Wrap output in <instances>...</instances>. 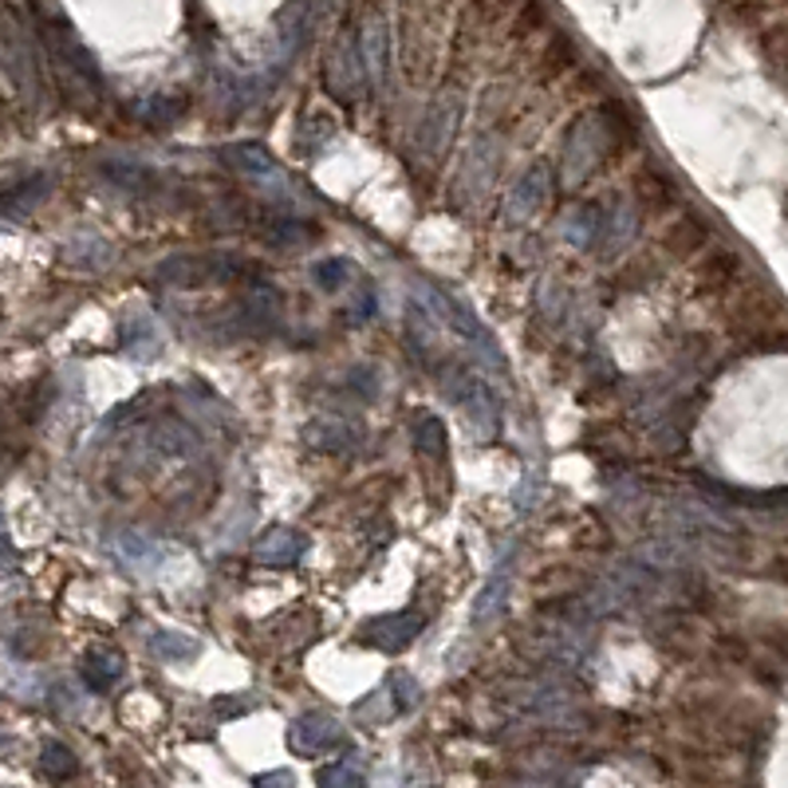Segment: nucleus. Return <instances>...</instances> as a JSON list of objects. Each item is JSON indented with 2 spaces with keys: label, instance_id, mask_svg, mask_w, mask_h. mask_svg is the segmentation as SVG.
<instances>
[{
  "label": "nucleus",
  "instance_id": "nucleus-1",
  "mask_svg": "<svg viewBox=\"0 0 788 788\" xmlns=\"http://www.w3.org/2000/svg\"><path fill=\"white\" fill-rule=\"evenodd\" d=\"M446 390H450V399L458 402L461 410H466L469 426H473L481 438H493L497 430V399L493 390L486 387V382L477 379V375L469 371H450V379H446Z\"/></svg>",
  "mask_w": 788,
  "mask_h": 788
},
{
  "label": "nucleus",
  "instance_id": "nucleus-2",
  "mask_svg": "<svg viewBox=\"0 0 788 788\" xmlns=\"http://www.w3.org/2000/svg\"><path fill=\"white\" fill-rule=\"evenodd\" d=\"M241 265L226 257H170L166 265H158V280L173 288H206L221 285V280L237 277Z\"/></svg>",
  "mask_w": 788,
  "mask_h": 788
},
{
  "label": "nucleus",
  "instance_id": "nucleus-3",
  "mask_svg": "<svg viewBox=\"0 0 788 788\" xmlns=\"http://www.w3.org/2000/svg\"><path fill=\"white\" fill-rule=\"evenodd\" d=\"M303 552H308V540H303L296 529H285V525L269 529L257 540V548H252L257 563H265V568H292Z\"/></svg>",
  "mask_w": 788,
  "mask_h": 788
},
{
  "label": "nucleus",
  "instance_id": "nucleus-4",
  "mask_svg": "<svg viewBox=\"0 0 788 788\" xmlns=\"http://www.w3.org/2000/svg\"><path fill=\"white\" fill-rule=\"evenodd\" d=\"M422 624L426 619L415 616V611H399V616H387V619L367 624L363 639L371 642V647H382V650H402V647H410V642L418 639Z\"/></svg>",
  "mask_w": 788,
  "mask_h": 788
},
{
  "label": "nucleus",
  "instance_id": "nucleus-5",
  "mask_svg": "<svg viewBox=\"0 0 788 788\" xmlns=\"http://www.w3.org/2000/svg\"><path fill=\"white\" fill-rule=\"evenodd\" d=\"M545 198H548V170L545 166H532V170L517 182V190L509 193L505 217H509L512 226H520V221H529V217L545 206Z\"/></svg>",
  "mask_w": 788,
  "mask_h": 788
},
{
  "label": "nucleus",
  "instance_id": "nucleus-6",
  "mask_svg": "<svg viewBox=\"0 0 788 788\" xmlns=\"http://www.w3.org/2000/svg\"><path fill=\"white\" fill-rule=\"evenodd\" d=\"M122 351L139 363H150V359L162 356V336H158V323L150 316L134 312L122 320Z\"/></svg>",
  "mask_w": 788,
  "mask_h": 788
},
{
  "label": "nucleus",
  "instance_id": "nucleus-7",
  "mask_svg": "<svg viewBox=\"0 0 788 788\" xmlns=\"http://www.w3.org/2000/svg\"><path fill=\"white\" fill-rule=\"evenodd\" d=\"M288 741H292L300 754H320V749L339 746V721L328 718V714H308V718H300L292 726Z\"/></svg>",
  "mask_w": 788,
  "mask_h": 788
},
{
  "label": "nucleus",
  "instance_id": "nucleus-8",
  "mask_svg": "<svg viewBox=\"0 0 788 788\" xmlns=\"http://www.w3.org/2000/svg\"><path fill=\"white\" fill-rule=\"evenodd\" d=\"M221 158H226L233 170L260 173V178H272V173H277V162L269 158V150L252 147V142H237V147H226V150H221Z\"/></svg>",
  "mask_w": 788,
  "mask_h": 788
},
{
  "label": "nucleus",
  "instance_id": "nucleus-9",
  "mask_svg": "<svg viewBox=\"0 0 788 788\" xmlns=\"http://www.w3.org/2000/svg\"><path fill=\"white\" fill-rule=\"evenodd\" d=\"M83 675H87V682H91V690H111V686L122 678L119 650H91L83 662Z\"/></svg>",
  "mask_w": 788,
  "mask_h": 788
},
{
  "label": "nucleus",
  "instance_id": "nucleus-10",
  "mask_svg": "<svg viewBox=\"0 0 788 788\" xmlns=\"http://www.w3.org/2000/svg\"><path fill=\"white\" fill-rule=\"evenodd\" d=\"M48 198V178H28L24 186H17V190H9L4 193V201H0V209L4 213H12V217H24L32 206H40V201Z\"/></svg>",
  "mask_w": 788,
  "mask_h": 788
},
{
  "label": "nucleus",
  "instance_id": "nucleus-11",
  "mask_svg": "<svg viewBox=\"0 0 788 788\" xmlns=\"http://www.w3.org/2000/svg\"><path fill=\"white\" fill-rule=\"evenodd\" d=\"M415 450L426 453V458H446V426L442 418L422 415L415 422Z\"/></svg>",
  "mask_w": 788,
  "mask_h": 788
},
{
  "label": "nucleus",
  "instance_id": "nucleus-12",
  "mask_svg": "<svg viewBox=\"0 0 788 788\" xmlns=\"http://www.w3.org/2000/svg\"><path fill=\"white\" fill-rule=\"evenodd\" d=\"M150 650H154L162 662H186L198 655V642L186 639L182 631H158L154 639H150Z\"/></svg>",
  "mask_w": 788,
  "mask_h": 788
},
{
  "label": "nucleus",
  "instance_id": "nucleus-13",
  "mask_svg": "<svg viewBox=\"0 0 788 788\" xmlns=\"http://www.w3.org/2000/svg\"><path fill=\"white\" fill-rule=\"evenodd\" d=\"M363 68L371 71L375 83H382V79H387V28H382V24H371V32H367Z\"/></svg>",
  "mask_w": 788,
  "mask_h": 788
},
{
  "label": "nucleus",
  "instance_id": "nucleus-14",
  "mask_svg": "<svg viewBox=\"0 0 788 788\" xmlns=\"http://www.w3.org/2000/svg\"><path fill=\"white\" fill-rule=\"evenodd\" d=\"M505 596H509V580H505V572H497L493 580L486 583V591L477 596V607H473V619H477V624H486V619H493L497 611H501Z\"/></svg>",
  "mask_w": 788,
  "mask_h": 788
},
{
  "label": "nucleus",
  "instance_id": "nucleus-15",
  "mask_svg": "<svg viewBox=\"0 0 788 788\" xmlns=\"http://www.w3.org/2000/svg\"><path fill=\"white\" fill-rule=\"evenodd\" d=\"M596 209H588V206H583V209H576V213H568V229H563V233H568V241H572V245H580V249H583V245H591V237H596L599 233V221H596Z\"/></svg>",
  "mask_w": 788,
  "mask_h": 788
},
{
  "label": "nucleus",
  "instance_id": "nucleus-16",
  "mask_svg": "<svg viewBox=\"0 0 788 788\" xmlns=\"http://www.w3.org/2000/svg\"><path fill=\"white\" fill-rule=\"evenodd\" d=\"M114 552H119L130 568H142V563H150L158 556V545H150V540L142 537H119L114 540Z\"/></svg>",
  "mask_w": 788,
  "mask_h": 788
},
{
  "label": "nucleus",
  "instance_id": "nucleus-17",
  "mask_svg": "<svg viewBox=\"0 0 788 788\" xmlns=\"http://www.w3.org/2000/svg\"><path fill=\"white\" fill-rule=\"evenodd\" d=\"M312 277H316V285H323L328 292H336V288H343L347 285V277H351V265L347 260H320L312 269Z\"/></svg>",
  "mask_w": 788,
  "mask_h": 788
},
{
  "label": "nucleus",
  "instance_id": "nucleus-18",
  "mask_svg": "<svg viewBox=\"0 0 788 788\" xmlns=\"http://www.w3.org/2000/svg\"><path fill=\"white\" fill-rule=\"evenodd\" d=\"M134 111L142 114V119H154V122H170V119H178V114L186 111V103L182 99H150V103H142V107H134Z\"/></svg>",
  "mask_w": 788,
  "mask_h": 788
},
{
  "label": "nucleus",
  "instance_id": "nucleus-19",
  "mask_svg": "<svg viewBox=\"0 0 788 788\" xmlns=\"http://www.w3.org/2000/svg\"><path fill=\"white\" fill-rule=\"evenodd\" d=\"M43 754H48V757H43V765H48V769H52V772H71V769H76V761H71V754H68V749H63V746H56V741H52V746H48V749H43Z\"/></svg>",
  "mask_w": 788,
  "mask_h": 788
},
{
  "label": "nucleus",
  "instance_id": "nucleus-20",
  "mask_svg": "<svg viewBox=\"0 0 788 788\" xmlns=\"http://www.w3.org/2000/svg\"><path fill=\"white\" fill-rule=\"evenodd\" d=\"M257 788H292V777L288 772H269V777H260Z\"/></svg>",
  "mask_w": 788,
  "mask_h": 788
},
{
  "label": "nucleus",
  "instance_id": "nucleus-21",
  "mask_svg": "<svg viewBox=\"0 0 788 788\" xmlns=\"http://www.w3.org/2000/svg\"><path fill=\"white\" fill-rule=\"evenodd\" d=\"M0 552H12V540H9V525H4V509H0Z\"/></svg>",
  "mask_w": 788,
  "mask_h": 788
}]
</instances>
